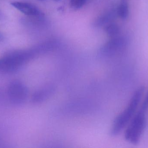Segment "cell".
<instances>
[{
  "instance_id": "obj_7",
  "label": "cell",
  "mask_w": 148,
  "mask_h": 148,
  "mask_svg": "<svg viewBox=\"0 0 148 148\" xmlns=\"http://www.w3.org/2000/svg\"><path fill=\"white\" fill-rule=\"evenodd\" d=\"M55 88L53 85H48L36 91L32 96L34 103H39L48 99L54 92Z\"/></svg>"
},
{
  "instance_id": "obj_12",
  "label": "cell",
  "mask_w": 148,
  "mask_h": 148,
  "mask_svg": "<svg viewBox=\"0 0 148 148\" xmlns=\"http://www.w3.org/2000/svg\"><path fill=\"white\" fill-rule=\"evenodd\" d=\"M148 109V94L143 103L142 106L140 109H141L143 111L147 112V109Z\"/></svg>"
},
{
  "instance_id": "obj_13",
  "label": "cell",
  "mask_w": 148,
  "mask_h": 148,
  "mask_svg": "<svg viewBox=\"0 0 148 148\" xmlns=\"http://www.w3.org/2000/svg\"><path fill=\"white\" fill-rule=\"evenodd\" d=\"M3 39V37L2 35L0 34V42Z\"/></svg>"
},
{
  "instance_id": "obj_5",
  "label": "cell",
  "mask_w": 148,
  "mask_h": 148,
  "mask_svg": "<svg viewBox=\"0 0 148 148\" xmlns=\"http://www.w3.org/2000/svg\"><path fill=\"white\" fill-rule=\"evenodd\" d=\"M10 4L27 15L37 16L40 14V10L36 6L29 3L14 1L11 2Z\"/></svg>"
},
{
  "instance_id": "obj_1",
  "label": "cell",
  "mask_w": 148,
  "mask_h": 148,
  "mask_svg": "<svg viewBox=\"0 0 148 148\" xmlns=\"http://www.w3.org/2000/svg\"><path fill=\"white\" fill-rule=\"evenodd\" d=\"M144 89L141 87L135 92L127 107L116 118L110 131L112 136L119 134L131 120L140 101Z\"/></svg>"
},
{
  "instance_id": "obj_9",
  "label": "cell",
  "mask_w": 148,
  "mask_h": 148,
  "mask_svg": "<svg viewBox=\"0 0 148 148\" xmlns=\"http://www.w3.org/2000/svg\"><path fill=\"white\" fill-rule=\"evenodd\" d=\"M115 17V13L114 11L108 12L100 16L95 22V24L97 26H101L106 23H109Z\"/></svg>"
},
{
  "instance_id": "obj_2",
  "label": "cell",
  "mask_w": 148,
  "mask_h": 148,
  "mask_svg": "<svg viewBox=\"0 0 148 148\" xmlns=\"http://www.w3.org/2000/svg\"><path fill=\"white\" fill-rule=\"evenodd\" d=\"M34 54L31 52L12 53L0 60V72L11 74L18 71L27 62L32 59Z\"/></svg>"
},
{
  "instance_id": "obj_8",
  "label": "cell",
  "mask_w": 148,
  "mask_h": 148,
  "mask_svg": "<svg viewBox=\"0 0 148 148\" xmlns=\"http://www.w3.org/2000/svg\"><path fill=\"white\" fill-rule=\"evenodd\" d=\"M129 14L128 4L126 0H122L117 10V14L123 20L127 18Z\"/></svg>"
},
{
  "instance_id": "obj_15",
  "label": "cell",
  "mask_w": 148,
  "mask_h": 148,
  "mask_svg": "<svg viewBox=\"0 0 148 148\" xmlns=\"http://www.w3.org/2000/svg\"><path fill=\"white\" fill-rule=\"evenodd\" d=\"M41 1H43V0H41Z\"/></svg>"
},
{
  "instance_id": "obj_3",
  "label": "cell",
  "mask_w": 148,
  "mask_h": 148,
  "mask_svg": "<svg viewBox=\"0 0 148 148\" xmlns=\"http://www.w3.org/2000/svg\"><path fill=\"white\" fill-rule=\"evenodd\" d=\"M146 113L140 109L126 130L125 139L132 144H137L140 140L146 127Z\"/></svg>"
},
{
  "instance_id": "obj_10",
  "label": "cell",
  "mask_w": 148,
  "mask_h": 148,
  "mask_svg": "<svg viewBox=\"0 0 148 148\" xmlns=\"http://www.w3.org/2000/svg\"><path fill=\"white\" fill-rule=\"evenodd\" d=\"M105 30L107 34L113 38L117 36L120 32L119 26L116 23H110L107 25Z\"/></svg>"
},
{
  "instance_id": "obj_14",
  "label": "cell",
  "mask_w": 148,
  "mask_h": 148,
  "mask_svg": "<svg viewBox=\"0 0 148 148\" xmlns=\"http://www.w3.org/2000/svg\"><path fill=\"white\" fill-rule=\"evenodd\" d=\"M56 1H59V0H56Z\"/></svg>"
},
{
  "instance_id": "obj_4",
  "label": "cell",
  "mask_w": 148,
  "mask_h": 148,
  "mask_svg": "<svg viewBox=\"0 0 148 148\" xmlns=\"http://www.w3.org/2000/svg\"><path fill=\"white\" fill-rule=\"evenodd\" d=\"M7 92L10 101L16 106L24 104L28 96V89L27 86L18 80L12 81L9 83Z\"/></svg>"
},
{
  "instance_id": "obj_6",
  "label": "cell",
  "mask_w": 148,
  "mask_h": 148,
  "mask_svg": "<svg viewBox=\"0 0 148 148\" xmlns=\"http://www.w3.org/2000/svg\"><path fill=\"white\" fill-rule=\"evenodd\" d=\"M113 39L104 49V51L108 54L113 55L124 48L127 45V41L123 37L116 36Z\"/></svg>"
},
{
  "instance_id": "obj_11",
  "label": "cell",
  "mask_w": 148,
  "mask_h": 148,
  "mask_svg": "<svg viewBox=\"0 0 148 148\" xmlns=\"http://www.w3.org/2000/svg\"><path fill=\"white\" fill-rule=\"evenodd\" d=\"M87 0H69L70 5L73 8L78 9L82 8Z\"/></svg>"
}]
</instances>
